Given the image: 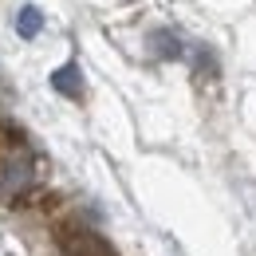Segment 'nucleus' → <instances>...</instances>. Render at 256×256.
<instances>
[{"label": "nucleus", "mask_w": 256, "mask_h": 256, "mask_svg": "<svg viewBox=\"0 0 256 256\" xmlns=\"http://www.w3.org/2000/svg\"><path fill=\"white\" fill-rule=\"evenodd\" d=\"M52 236H56V248L64 256H118L110 248V240H102L95 228H87L79 221H60Z\"/></svg>", "instance_id": "obj_1"}, {"label": "nucleus", "mask_w": 256, "mask_h": 256, "mask_svg": "<svg viewBox=\"0 0 256 256\" xmlns=\"http://www.w3.org/2000/svg\"><path fill=\"white\" fill-rule=\"evenodd\" d=\"M28 186H32V158H28V150H24L20 158H8V162H4V190L20 197Z\"/></svg>", "instance_id": "obj_2"}, {"label": "nucleus", "mask_w": 256, "mask_h": 256, "mask_svg": "<svg viewBox=\"0 0 256 256\" xmlns=\"http://www.w3.org/2000/svg\"><path fill=\"white\" fill-rule=\"evenodd\" d=\"M52 87L67 98H79V87H83V79H79V67L75 64H64L56 75H52Z\"/></svg>", "instance_id": "obj_3"}, {"label": "nucleus", "mask_w": 256, "mask_h": 256, "mask_svg": "<svg viewBox=\"0 0 256 256\" xmlns=\"http://www.w3.org/2000/svg\"><path fill=\"white\" fill-rule=\"evenodd\" d=\"M40 28H44V12H40L36 4H24V8L16 12V32L24 36V40H36Z\"/></svg>", "instance_id": "obj_4"}]
</instances>
